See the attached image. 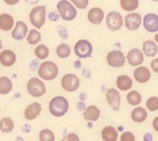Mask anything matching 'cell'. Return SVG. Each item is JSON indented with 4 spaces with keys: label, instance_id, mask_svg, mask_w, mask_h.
I'll list each match as a JSON object with an SVG mask.
<instances>
[{
    "label": "cell",
    "instance_id": "6da1fadb",
    "mask_svg": "<svg viewBox=\"0 0 158 141\" xmlns=\"http://www.w3.org/2000/svg\"><path fill=\"white\" fill-rule=\"evenodd\" d=\"M48 108H49V113L53 116L60 118L64 114H67V111L69 109V103H68V100L64 96L57 95V96H54V98L51 99Z\"/></svg>",
    "mask_w": 158,
    "mask_h": 141
},
{
    "label": "cell",
    "instance_id": "7a4b0ae2",
    "mask_svg": "<svg viewBox=\"0 0 158 141\" xmlns=\"http://www.w3.org/2000/svg\"><path fill=\"white\" fill-rule=\"evenodd\" d=\"M57 11L64 21H72L77 17V7L69 0H60L57 2Z\"/></svg>",
    "mask_w": 158,
    "mask_h": 141
},
{
    "label": "cell",
    "instance_id": "3957f363",
    "mask_svg": "<svg viewBox=\"0 0 158 141\" xmlns=\"http://www.w3.org/2000/svg\"><path fill=\"white\" fill-rule=\"evenodd\" d=\"M38 75L43 80H52L58 75V66L52 61H44L38 67Z\"/></svg>",
    "mask_w": 158,
    "mask_h": 141
},
{
    "label": "cell",
    "instance_id": "277c9868",
    "mask_svg": "<svg viewBox=\"0 0 158 141\" xmlns=\"http://www.w3.org/2000/svg\"><path fill=\"white\" fill-rule=\"evenodd\" d=\"M46 6L44 5H37L35 7H32V10L30 11V22L32 24V26H35V28H41L44 25L46 21Z\"/></svg>",
    "mask_w": 158,
    "mask_h": 141
},
{
    "label": "cell",
    "instance_id": "5b68a950",
    "mask_svg": "<svg viewBox=\"0 0 158 141\" xmlns=\"http://www.w3.org/2000/svg\"><path fill=\"white\" fill-rule=\"evenodd\" d=\"M26 88H27L28 94L31 96H35V98L42 96L46 93V85H44V83L40 78H36V77H32V78L28 79Z\"/></svg>",
    "mask_w": 158,
    "mask_h": 141
},
{
    "label": "cell",
    "instance_id": "8992f818",
    "mask_svg": "<svg viewBox=\"0 0 158 141\" xmlns=\"http://www.w3.org/2000/svg\"><path fill=\"white\" fill-rule=\"evenodd\" d=\"M106 26L110 31H117L123 26V17L118 11H110L106 15Z\"/></svg>",
    "mask_w": 158,
    "mask_h": 141
},
{
    "label": "cell",
    "instance_id": "52a82bcc",
    "mask_svg": "<svg viewBox=\"0 0 158 141\" xmlns=\"http://www.w3.org/2000/svg\"><path fill=\"white\" fill-rule=\"evenodd\" d=\"M74 53L79 58H89L93 53V46L88 40H79L74 45Z\"/></svg>",
    "mask_w": 158,
    "mask_h": 141
},
{
    "label": "cell",
    "instance_id": "ba28073f",
    "mask_svg": "<svg viewBox=\"0 0 158 141\" xmlns=\"http://www.w3.org/2000/svg\"><path fill=\"white\" fill-rule=\"evenodd\" d=\"M125 61H126V57L123 56V53H122L120 49L110 51V52L106 54V62H107V64L111 66V67H115V68L122 67V66L125 64Z\"/></svg>",
    "mask_w": 158,
    "mask_h": 141
},
{
    "label": "cell",
    "instance_id": "9c48e42d",
    "mask_svg": "<svg viewBox=\"0 0 158 141\" xmlns=\"http://www.w3.org/2000/svg\"><path fill=\"white\" fill-rule=\"evenodd\" d=\"M60 84H62V88L65 92L70 93V92H74L79 88V78L73 73H68V74L62 77Z\"/></svg>",
    "mask_w": 158,
    "mask_h": 141
},
{
    "label": "cell",
    "instance_id": "30bf717a",
    "mask_svg": "<svg viewBox=\"0 0 158 141\" xmlns=\"http://www.w3.org/2000/svg\"><path fill=\"white\" fill-rule=\"evenodd\" d=\"M123 22H125V27H126L127 30H130V31H136V30L141 26V24H142V17H141L139 14L131 11V12H128V14L125 16Z\"/></svg>",
    "mask_w": 158,
    "mask_h": 141
},
{
    "label": "cell",
    "instance_id": "8fae6325",
    "mask_svg": "<svg viewBox=\"0 0 158 141\" xmlns=\"http://www.w3.org/2000/svg\"><path fill=\"white\" fill-rule=\"evenodd\" d=\"M143 27L148 32H158V15L149 12L143 17Z\"/></svg>",
    "mask_w": 158,
    "mask_h": 141
},
{
    "label": "cell",
    "instance_id": "7c38bea8",
    "mask_svg": "<svg viewBox=\"0 0 158 141\" xmlns=\"http://www.w3.org/2000/svg\"><path fill=\"white\" fill-rule=\"evenodd\" d=\"M126 59L127 62L130 63V66H133V67H137L139 64L143 63V59H144V56H143V52L138 48H132L128 51L127 56H126Z\"/></svg>",
    "mask_w": 158,
    "mask_h": 141
},
{
    "label": "cell",
    "instance_id": "4fadbf2b",
    "mask_svg": "<svg viewBox=\"0 0 158 141\" xmlns=\"http://www.w3.org/2000/svg\"><path fill=\"white\" fill-rule=\"evenodd\" d=\"M28 32V28H27V25L23 22V21H16L14 24V30L11 32V36L14 40H17V41H21L26 37Z\"/></svg>",
    "mask_w": 158,
    "mask_h": 141
},
{
    "label": "cell",
    "instance_id": "5bb4252c",
    "mask_svg": "<svg viewBox=\"0 0 158 141\" xmlns=\"http://www.w3.org/2000/svg\"><path fill=\"white\" fill-rule=\"evenodd\" d=\"M105 98H106V101L107 104L114 109V110H118L120 109V93L117 89L115 88H111L106 92L105 94Z\"/></svg>",
    "mask_w": 158,
    "mask_h": 141
},
{
    "label": "cell",
    "instance_id": "9a60e30c",
    "mask_svg": "<svg viewBox=\"0 0 158 141\" xmlns=\"http://www.w3.org/2000/svg\"><path fill=\"white\" fill-rule=\"evenodd\" d=\"M133 78L138 83H146L151 79V70L147 67H143L139 64V66H137V68L133 72Z\"/></svg>",
    "mask_w": 158,
    "mask_h": 141
},
{
    "label": "cell",
    "instance_id": "2e32d148",
    "mask_svg": "<svg viewBox=\"0 0 158 141\" xmlns=\"http://www.w3.org/2000/svg\"><path fill=\"white\" fill-rule=\"evenodd\" d=\"M16 62V53L11 49H2L0 52V63L4 67H11Z\"/></svg>",
    "mask_w": 158,
    "mask_h": 141
},
{
    "label": "cell",
    "instance_id": "e0dca14e",
    "mask_svg": "<svg viewBox=\"0 0 158 141\" xmlns=\"http://www.w3.org/2000/svg\"><path fill=\"white\" fill-rule=\"evenodd\" d=\"M104 11L100 7H93L88 12V20L93 25H100L104 20Z\"/></svg>",
    "mask_w": 158,
    "mask_h": 141
},
{
    "label": "cell",
    "instance_id": "ac0fdd59",
    "mask_svg": "<svg viewBox=\"0 0 158 141\" xmlns=\"http://www.w3.org/2000/svg\"><path fill=\"white\" fill-rule=\"evenodd\" d=\"M40 113H41V104L40 103H31L25 109L23 116L27 120H33V119H36L40 115Z\"/></svg>",
    "mask_w": 158,
    "mask_h": 141
},
{
    "label": "cell",
    "instance_id": "d6986e66",
    "mask_svg": "<svg viewBox=\"0 0 158 141\" xmlns=\"http://www.w3.org/2000/svg\"><path fill=\"white\" fill-rule=\"evenodd\" d=\"M142 52L144 56L147 57H154L158 52V46L154 41H151V40H147L142 43Z\"/></svg>",
    "mask_w": 158,
    "mask_h": 141
},
{
    "label": "cell",
    "instance_id": "ffe728a7",
    "mask_svg": "<svg viewBox=\"0 0 158 141\" xmlns=\"http://www.w3.org/2000/svg\"><path fill=\"white\" fill-rule=\"evenodd\" d=\"M83 118L85 120H88V121H96V120H99V118H100V110H99V108L95 106V105H89L84 110Z\"/></svg>",
    "mask_w": 158,
    "mask_h": 141
},
{
    "label": "cell",
    "instance_id": "44dd1931",
    "mask_svg": "<svg viewBox=\"0 0 158 141\" xmlns=\"http://www.w3.org/2000/svg\"><path fill=\"white\" fill-rule=\"evenodd\" d=\"M14 17L10 14H0V30L2 31H10L14 27Z\"/></svg>",
    "mask_w": 158,
    "mask_h": 141
},
{
    "label": "cell",
    "instance_id": "7402d4cb",
    "mask_svg": "<svg viewBox=\"0 0 158 141\" xmlns=\"http://www.w3.org/2000/svg\"><path fill=\"white\" fill-rule=\"evenodd\" d=\"M101 139L105 141H116L118 139L117 130L114 126H105L101 130Z\"/></svg>",
    "mask_w": 158,
    "mask_h": 141
},
{
    "label": "cell",
    "instance_id": "603a6c76",
    "mask_svg": "<svg viewBox=\"0 0 158 141\" xmlns=\"http://www.w3.org/2000/svg\"><path fill=\"white\" fill-rule=\"evenodd\" d=\"M116 85H117L118 90H122V92L128 90L132 87V79L128 75H126V74H121L116 79Z\"/></svg>",
    "mask_w": 158,
    "mask_h": 141
},
{
    "label": "cell",
    "instance_id": "cb8c5ba5",
    "mask_svg": "<svg viewBox=\"0 0 158 141\" xmlns=\"http://www.w3.org/2000/svg\"><path fill=\"white\" fill-rule=\"evenodd\" d=\"M148 114H147V110L142 106H136L132 111H131V119L135 121V122H143L146 119H147Z\"/></svg>",
    "mask_w": 158,
    "mask_h": 141
},
{
    "label": "cell",
    "instance_id": "d4e9b609",
    "mask_svg": "<svg viewBox=\"0 0 158 141\" xmlns=\"http://www.w3.org/2000/svg\"><path fill=\"white\" fill-rule=\"evenodd\" d=\"M12 90V82L7 77H0V94L5 95Z\"/></svg>",
    "mask_w": 158,
    "mask_h": 141
},
{
    "label": "cell",
    "instance_id": "484cf974",
    "mask_svg": "<svg viewBox=\"0 0 158 141\" xmlns=\"http://www.w3.org/2000/svg\"><path fill=\"white\" fill-rule=\"evenodd\" d=\"M41 33H40V31L37 30V28H32V30H30L28 32H27V35H26V40H27V42L30 43V45H32V46H35V45H37L40 41H41Z\"/></svg>",
    "mask_w": 158,
    "mask_h": 141
},
{
    "label": "cell",
    "instance_id": "4316f807",
    "mask_svg": "<svg viewBox=\"0 0 158 141\" xmlns=\"http://www.w3.org/2000/svg\"><path fill=\"white\" fill-rule=\"evenodd\" d=\"M14 130V121L11 118H2L0 120V131L4 134H9Z\"/></svg>",
    "mask_w": 158,
    "mask_h": 141
},
{
    "label": "cell",
    "instance_id": "83f0119b",
    "mask_svg": "<svg viewBox=\"0 0 158 141\" xmlns=\"http://www.w3.org/2000/svg\"><path fill=\"white\" fill-rule=\"evenodd\" d=\"M126 100L130 105H138L142 101V96L137 90H131L126 95Z\"/></svg>",
    "mask_w": 158,
    "mask_h": 141
},
{
    "label": "cell",
    "instance_id": "f1b7e54d",
    "mask_svg": "<svg viewBox=\"0 0 158 141\" xmlns=\"http://www.w3.org/2000/svg\"><path fill=\"white\" fill-rule=\"evenodd\" d=\"M139 1L138 0H120V6L125 10V11H135L138 7Z\"/></svg>",
    "mask_w": 158,
    "mask_h": 141
},
{
    "label": "cell",
    "instance_id": "f546056e",
    "mask_svg": "<svg viewBox=\"0 0 158 141\" xmlns=\"http://www.w3.org/2000/svg\"><path fill=\"white\" fill-rule=\"evenodd\" d=\"M35 56L38 58V59H46L48 56H49V49L46 45H38L36 46L35 48Z\"/></svg>",
    "mask_w": 158,
    "mask_h": 141
},
{
    "label": "cell",
    "instance_id": "4dcf8cb0",
    "mask_svg": "<svg viewBox=\"0 0 158 141\" xmlns=\"http://www.w3.org/2000/svg\"><path fill=\"white\" fill-rule=\"evenodd\" d=\"M70 51L72 49H70L69 45H67V43H60L56 48V53H57V56L59 58H67V57H69Z\"/></svg>",
    "mask_w": 158,
    "mask_h": 141
},
{
    "label": "cell",
    "instance_id": "1f68e13d",
    "mask_svg": "<svg viewBox=\"0 0 158 141\" xmlns=\"http://www.w3.org/2000/svg\"><path fill=\"white\" fill-rule=\"evenodd\" d=\"M38 137H40L41 141H53V140L56 139L53 131L49 130V129H43V130H41L40 134H38Z\"/></svg>",
    "mask_w": 158,
    "mask_h": 141
},
{
    "label": "cell",
    "instance_id": "d6a6232c",
    "mask_svg": "<svg viewBox=\"0 0 158 141\" xmlns=\"http://www.w3.org/2000/svg\"><path fill=\"white\" fill-rule=\"evenodd\" d=\"M146 108L149 111H157L158 110V96H151L146 101Z\"/></svg>",
    "mask_w": 158,
    "mask_h": 141
},
{
    "label": "cell",
    "instance_id": "836d02e7",
    "mask_svg": "<svg viewBox=\"0 0 158 141\" xmlns=\"http://www.w3.org/2000/svg\"><path fill=\"white\" fill-rule=\"evenodd\" d=\"M69 1L78 9H85L89 4V0H69Z\"/></svg>",
    "mask_w": 158,
    "mask_h": 141
},
{
    "label": "cell",
    "instance_id": "e575fe53",
    "mask_svg": "<svg viewBox=\"0 0 158 141\" xmlns=\"http://www.w3.org/2000/svg\"><path fill=\"white\" fill-rule=\"evenodd\" d=\"M120 140H121V141H135L136 137H135V135H133L132 132H130V131H125L123 134H121Z\"/></svg>",
    "mask_w": 158,
    "mask_h": 141
},
{
    "label": "cell",
    "instance_id": "d590c367",
    "mask_svg": "<svg viewBox=\"0 0 158 141\" xmlns=\"http://www.w3.org/2000/svg\"><path fill=\"white\" fill-rule=\"evenodd\" d=\"M151 69L154 73H158V58H153L151 61Z\"/></svg>",
    "mask_w": 158,
    "mask_h": 141
},
{
    "label": "cell",
    "instance_id": "8d00e7d4",
    "mask_svg": "<svg viewBox=\"0 0 158 141\" xmlns=\"http://www.w3.org/2000/svg\"><path fill=\"white\" fill-rule=\"evenodd\" d=\"M152 125H153V129L158 132V116H156V118H154V120H153Z\"/></svg>",
    "mask_w": 158,
    "mask_h": 141
},
{
    "label": "cell",
    "instance_id": "74e56055",
    "mask_svg": "<svg viewBox=\"0 0 158 141\" xmlns=\"http://www.w3.org/2000/svg\"><path fill=\"white\" fill-rule=\"evenodd\" d=\"M19 1H20V0H4V2H5V4H7V5H10V6H11V5H15V4H17Z\"/></svg>",
    "mask_w": 158,
    "mask_h": 141
},
{
    "label": "cell",
    "instance_id": "f35d334b",
    "mask_svg": "<svg viewBox=\"0 0 158 141\" xmlns=\"http://www.w3.org/2000/svg\"><path fill=\"white\" fill-rule=\"evenodd\" d=\"M67 139H68V140H75V141L79 140V137L77 136V134H69V136H68Z\"/></svg>",
    "mask_w": 158,
    "mask_h": 141
},
{
    "label": "cell",
    "instance_id": "ab89813d",
    "mask_svg": "<svg viewBox=\"0 0 158 141\" xmlns=\"http://www.w3.org/2000/svg\"><path fill=\"white\" fill-rule=\"evenodd\" d=\"M154 42L158 45V32H157V33H156V36H154Z\"/></svg>",
    "mask_w": 158,
    "mask_h": 141
},
{
    "label": "cell",
    "instance_id": "60d3db41",
    "mask_svg": "<svg viewBox=\"0 0 158 141\" xmlns=\"http://www.w3.org/2000/svg\"><path fill=\"white\" fill-rule=\"evenodd\" d=\"M1 47H2V45H1V42H0V48H1Z\"/></svg>",
    "mask_w": 158,
    "mask_h": 141
},
{
    "label": "cell",
    "instance_id": "b9f144b4",
    "mask_svg": "<svg viewBox=\"0 0 158 141\" xmlns=\"http://www.w3.org/2000/svg\"><path fill=\"white\" fill-rule=\"evenodd\" d=\"M152 1H158V0H152Z\"/></svg>",
    "mask_w": 158,
    "mask_h": 141
}]
</instances>
